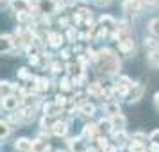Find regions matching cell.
Instances as JSON below:
<instances>
[{
	"instance_id": "obj_1",
	"label": "cell",
	"mask_w": 159,
	"mask_h": 152,
	"mask_svg": "<svg viewBox=\"0 0 159 152\" xmlns=\"http://www.w3.org/2000/svg\"><path fill=\"white\" fill-rule=\"evenodd\" d=\"M97 63H98L100 72H104V73H115V72L120 70V61L116 59L115 52L109 50V48H102V50L98 52Z\"/></svg>"
},
{
	"instance_id": "obj_2",
	"label": "cell",
	"mask_w": 159,
	"mask_h": 152,
	"mask_svg": "<svg viewBox=\"0 0 159 152\" xmlns=\"http://www.w3.org/2000/svg\"><path fill=\"white\" fill-rule=\"evenodd\" d=\"M123 13L127 15H139L145 7V2L141 0H123Z\"/></svg>"
},
{
	"instance_id": "obj_3",
	"label": "cell",
	"mask_w": 159,
	"mask_h": 152,
	"mask_svg": "<svg viewBox=\"0 0 159 152\" xmlns=\"http://www.w3.org/2000/svg\"><path fill=\"white\" fill-rule=\"evenodd\" d=\"M97 134H98V125H95V123H86V125L82 127V138H84V140L93 141V140L98 138Z\"/></svg>"
},
{
	"instance_id": "obj_4",
	"label": "cell",
	"mask_w": 159,
	"mask_h": 152,
	"mask_svg": "<svg viewBox=\"0 0 159 152\" xmlns=\"http://www.w3.org/2000/svg\"><path fill=\"white\" fill-rule=\"evenodd\" d=\"M68 147H70L72 152H88V147L82 141V138H72V140H68Z\"/></svg>"
},
{
	"instance_id": "obj_5",
	"label": "cell",
	"mask_w": 159,
	"mask_h": 152,
	"mask_svg": "<svg viewBox=\"0 0 159 152\" xmlns=\"http://www.w3.org/2000/svg\"><path fill=\"white\" fill-rule=\"evenodd\" d=\"M109 120H111V127H113V131H123L125 123H127V120H125V116H123L122 113L109 116Z\"/></svg>"
},
{
	"instance_id": "obj_6",
	"label": "cell",
	"mask_w": 159,
	"mask_h": 152,
	"mask_svg": "<svg viewBox=\"0 0 159 152\" xmlns=\"http://www.w3.org/2000/svg\"><path fill=\"white\" fill-rule=\"evenodd\" d=\"M32 143L34 141H30L29 138H18L15 143V149L18 152H30L32 150Z\"/></svg>"
},
{
	"instance_id": "obj_7",
	"label": "cell",
	"mask_w": 159,
	"mask_h": 152,
	"mask_svg": "<svg viewBox=\"0 0 159 152\" xmlns=\"http://www.w3.org/2000/svg\"><path fill=\"white\" fill-rule=\"evenodd\" d=\"M2 106H4V109H7V111H15L18 108V97H15V95H6L2 99Z\"/></svg>"
},
{
	"instance_id": "obj_8",
	"label": "cell",
	"mask_w": 159,
	"mask_h": 152,
	"mask_svg": "<svg viewBox=\"0 0 159 152\" xmlns=\"http://www.w3.org/2000/svg\"><path fill=\"white\" fill-rule=\"evenodd\" d=\"M52 132H54L56 136H66V132H68V123L63 122V120H57V122L52 125Z\"/></svg>"
},
{
	"instance_id": "obj_9",
	"label": "cell",
	"mask_w": 159,
	"mask_h": 152,
	"mask_svg": "<svg viewBox=\"0 0 159 152\" xmlns=\"http://www.w3.org/2000/svg\"><path fill=\"white\" fill-rule=\"evenodd\" d=\"M11 7L15 9L16 13L30 11V2H29V0H11Z\"/></svg>"
},
{
	"instance_id": "obj_10",
	"label": "cell",
	"mask_w": 159,
	"mask_h": 152,
	"mask_svg": "<svg viewBox=\"0 0 159 152\" xmlns=\"http://www.w3.org/2000/svg\"><path fill=\"white\" fill-rule=\"evenodd\" d=\"M118 48H120L123 54H130V52L134 50V41H132L130 38H122L120 43H118Z\"/></svg>"
},
{
	"instance_id": "obj_11",
	"label": "cell",
	"mask_w": 159,
	"mask_h": 152,
	"mask_svg": "<svg viewBox=\"0 0 159 152\" xmlns=\"http://www.w3.org/2000/svg\"><path fill=\"white\" fill-rule=\"evenodd\" d=\"M143 91H145L143 84H134V86L130 88V102H138L139 99H141Z\"/></svg>"
},
{
	"instance_id": "obj_12",
	"label": "cell",
	"mask_w": 159,
	"mask_h": 152,
	"mask_svg": "<svg viewBox=\"0 0 159 152\" xmlns=\"http://www.w3.org/2000/svg\"><path fill=\"white\" fill-rule=\"evenodd\" d=\"M59 109H61V108H59L56 102H47V104L43 106V111H45V115H47V116H54V115H57Z\"/></svg>"
},
{
	"instance_id": "obj_13",
	"label": "cell",
	"mask_w": 159,
	"mask_h": 152,
	"mask_svg": "<svg viewBox=\"0 0 159 152\" xmlns=\"http://www.w3.org/2000/svg\"><path fill=\"white\" fill-rule=\"evenodd\" d=\"M147 63H148V66H152V68H157L159 66V50H152L148 56H147Z\"/></svg>"
},
{
	"instance_id": "obj_14",
	"label": "cell",
	"mask_w": 159,
	"mask_h": 152,
	"mask_svg": "<svg viewBox=\"0 0 159 152\" xmlns=\"http://www.w3.org/2000/svg\"><path fill=\"white\" fill-rule=\"evenodd\" d=\"M30 152H48V143L43 140H36L32 143V150Z\"/></svg>"
},
{
	"instance_id": "obj_15",
	"label": "cell",
	"mask_w": 159,
	"mask_h": 152,
	"mask_svg": "<svg viewBox=\"0 0 159 152\" xmlns=\"http://www.w3.org/2000/svg\"><path fill=\"white\" fill-rule=\"evenodd\" d=\"M48 41H50V45L54 48H57V47H61V43H63V36L57 34V32H48Z\"/></svg>"
},
{
	"instance_id": "obj_16",
	"label": "cell",
	"mask_w": 159,
	"mask_h": 152,
	"mask_svg": "<svg viewBox=\"0 0 159 152\" xmlns=\"http://www.w3.org/2000/svg\"><path fill=\"white\" fill-rule=\"evenodd\" d=\"M115 140H116V147H123L125 141L129 140V136L123 131H115Z\"/></svg>"
},
{
	"instance_id": "obj_17",
	"label": "cell",
	"mask_w": 159,
	"mask_h": 152,
	"mask_svg": "<svg viewBox=\"0 0 159 152\" xmlns=\"http://www.w3.org/2000/svg\"><path fill=\"white\" fill-rule=\"evenodd\" d=\"M79 111H80V115H84V116H93L95 115V106L93 104H82Z\"/></svg>"
},
{
	"instance_id": "obj_18",
	"label": "cell",
	"mask_w": 159,
	"mask_h": 152,
	"mask_svg": "<svg viewBox=\"0 0 159 152\" xmlns=\"http://www.w3.org/2000/svg\"><path fill=\"white\" fill-rule=\"evenodd\" d=\"M13 47V38L9 34H2V52H7Z\"/></svg>"
},
{
	"instance_id": "obj_19",
	"label": "cell",
	"mask_w": 159,
	"mask_h": 152,
	"mask_svg": "<svg viewBox=\"0 0 159 152\" xmlns=\"http://www.w3.org/2000/svg\"><path fill=\"white\" fill-rule=\"evenodd\" d=\"M100 25H104L106 29H109V27H115V18L109 15H104L100 18Z\"/></svg>"
},
{
	"instance_id": "obj_20",
	"label": "cell",
	"mask_w": 159,
	"mask_h": 152,
	"mask_svg": "<svg viewBox=\"0 0 159 152\" xmlns=\"http://www.w3.org/2000/svg\"><path fill=\"white\" fill-rule=\"evenodd\" d=\"M129 152H147V149L141 141H132L129 145Z\"/></svg>"
},
{
	"instance_id": "obj_21",
	"label": "cell",
	"mask_w": 159,
	"mask_h": 152,
	"mask_svg": "<svg viewBox=\"0 0 159 152\" xmlns=\"http://www.w3.org/2000/svg\"><path fill=\"white\" fill-rule=\"evenodd\" d=\"M88 93H91L93 97H100V95H102L100 84H98V82H93V84H89V88H88Z\"/></svg>"
},
{
	"instance_id": "obj_22",
	"label": "cell",
	"mask_w": 159,
	"mask_h": 152,
	"mask_svg": "<svg viewBox=\"0 0 159 152\" xmlns=\"http://www.w3.org/2000/svg\"><path fill=\"white\" fill-rule=\"evenodd\" d=\"M106 113H107L109 116L118 115V113H120V106H118V104H106Z\"/></svg>"
},
{
	"instance_id": "obj_23",
	"label": "cell",
	"mask_w": 159,
	"mask_h": 152,
	"mask_svg": "<svg viewBox=\"0 0 159 152\" xmlns=\"http://www.w3.org/2000/svg\"><path fill=\"white\" fill-rule=\"evenodd\" d=\"M36 82H38V84H36L38 91H47V90H48V81H47V79H38Z\"/></svg>"
},
{
	"instance_id": "obj_24",
	"label": "cell",
	"mask_w": 159,
	"mask_h": 152,
	"mask_svg": "<svg viewBox=\"0 0 159 152\" xmlns=\"http://www.w3.org/2000/svg\"><path fill=\"white\" fill-rule=\"evenodd\" d=\"M148 29H150V32L154 36H159V20L157 18H154L150 22V27H148Z\"/></svg>"
},
{
	"instance_id": "obj_25",
	"label": "cell",
	"mask_w": 159,
	"mask_h": 152,
	"mask_svg": "<svg viewBox=\"0 0 159 152\" xmlns=\"http://www.w3.org/2000/svg\"><path fill=\"white\" fill-rule=\"evenodd\" d=\"M52 7H54L52 0H41V2H39V9H41L43 13H47V11H50Z\"/></svg>"
},
{
	"instance_id": "obj_26",
	"label": "cell",
	"mask_w": 159,
	"mask_h": 152,
	"mask_svg": "<svg viewBox=\"0 0 159 152\" xmlns=\"http://www.w3.org/2000/svg\"><path fill=\"white\" fill-rule=\"evenodd\" d=\"M20 116L29 120V118H32V116H34V109H30V108H23V109H22V113H20Z\"/></svg>"
},
{
	"instance_id": "obj_27",
	"label": "cell",
	"mask_w": 159,
	"mask_h": 152,
	"mask_svg": "<svg viewBox=\"0 0 159 152\" xmlns=\"http://www.w3.org/2000/svg\"><path fill=\"white\" fill-rule=\"evenodd\" d=\"M13 88H15V86H11V82L2 81V97H4V95H9V91H11Z\"/></svg>"
},
{
	"instance_id": "obj_28",
	"label": "cell",
	"mask_w": 159,
	"mask_h": 152,
	"mask_svg": "<svg viewBox=\"0 0 159 152\" xmlns=\"http://www.w3.org/2000/svg\"><path fill=\"white\" fill-rule=\"evenodd\" d=\"M97 143H98V149H106V147H109V143H107V138L106 136H98L97 138Z\"/></svg>"
},
{
	"instance_id": "obj_29",
	"label": "cell",
	"mask_w": 159,
	"mask_h": 152,
	"mask_svg": "<svg viewBox=\"0 0 159 152\" xmlns=\"http://www.w3.org/2000/svg\"><path fill=\"white\" fill-rule=\"evenodd\" d=\"M54 102H56L59 108L63 109L66 106V97H63V95H56V100H54Z\"/></svg>"
},
{
	"instance_id": "obj_30",
	"label": "cell",
	"mask_w": 159,
	"mask_h": 152,
	"mask_svg": "<svg viewBox=\"0 0 159 152\" xmlns=\"http://www.w3.org/2000/svg\"><path fill=\"white\" fill-rule=\"evenodd\" d=\"M59 86H61V90H65V91H68V90H72V84H70V81H68V79H61V82H59Z\"/></svg>"
},
{
	"instance_id": "obj_31",
	"label": "cell",
	"mask_w": 159,
	"mask_h": 152,
	"mask_svg": "<svg viewBox=\"0 0 159 152\" xmlns=\"http://www.w3.org/2000/svg\"><path fill=\"white\" fill-rule=\"evenodd\" d=\"M150 141H152V143H159V129H156L150 134Z\"/></svg>"
},
{
	"instance_id": "obj_32",
	"label": "cell",
	"mask_w": 159,
	"mask_h": 152,
	"mask_svg": "<svg viewBox=\"0 0 159 152\" xmlns=\"http://www.w3.org/2000/svg\"><path fill=\"white\" fill-rule=\"evenodd\" d=\"M18 77H20V79H27V77H29V72H27V68H20V72H18Z\"/></svg>"
},
{
	"instance_id": "obj_33",
	"label": "cell",
	"mask_w": 159,
	"mask_h": 152,
	"mask_svg": "<svg viewBox=\"0 0 159 152\" xmlns=\"http://www.w3.org/2000/svg\"><path fill=\"white\" fill-rule=\"evenodd\" d=\"M61 70H63V66H61V63H54V65H52V72L59 73Z\"/></svg>"
},
{
	"instance_id": "obj_34",
	"label": "cell",
	"mask_w": 159,
	"mask_h": 152,
	"mask_svg": "<svg viewBox=\"0 0 159 152\" xmlns=\"http://www.w3.org/2000/svg\"><path fill=\"white\" fill-rule=\"evenodd\" d=\"M145 45H148V47H156V39H154V38H147V39H145Z\"/></svg>"
},
{
	"instance_id": "obj_35",
	"label": "cell",
	"mask_w": 159,
	"mask_h": 152,
	"mask_svg": "<svg viewBox=\"0 0 159 152\" xmlns=\"http://www.w3.org/2000/svg\"><path fill=\"white\" fill-rule=\"evenodd\" d=\"M93 2L97 4V6H100V7H102V6H107L111 0H93Z\"/></svg>"
},
{
	"instance_id": "obj_36",
	"label": "cell",
	"mask_w": 159,
	"mask_h": 152,
	"mask_svg": "<svg viewBox=\"0 0 159 152\" xmlns=\"http://www.w3.org/2000/svg\"><path fill=\"white\" fill-rule=\"evenodd\" d=\"M148 152H159V143H152L150 149H148Z\"/></svg>"
},
{
	"instance_id": "obj_37",
	"label": "cell",
	"mask_w": 159,
	"mask_h": 152,
	"mask_svg": "<svg viewBox=\"0 0 159 152\" xmlns=\"http://www.w3.org/2000/svg\"><path fill=\"white\" fill-rule=\"evenodd\" d=\"M79 15H80V16H84V18H88V16H91V15H89V11H88V9H84V7H82V9L79 11Z\"/></svg>"
},
{
	"instance_id": "obj_38",
	"label": "cell",
	"mask_w": 159,
	"mask_h": 152,
	"mask_svg": "<svg viewBox=\"0 0 159 152\" xmlns=\"http://www.w3.org/2000/svg\"><path fill=\"white\" fill-rule=\"evenodd\" d=\"M68 70H70L72 73H77V72H79V66H75V65H68Z\"/></svg>"
},
{
	"instance_id": "obj_39",
	"label": "cell",
	"mask_w": 159,
	"mask_h": 152,
	"mask_svg": "<svg viewBox=\"0 0 159 152\" xmlns=\"http://www.w3.org/2000/svg\"><path fill=\"white\" fill-rule=\"evenodd\" d=\"M154 102H156V108L159 109V91H157L156 95H154Z\"/></svg>"
},
{
	"instance_id": "obj_40",
	"label": "cell",
	"mask_w": 159,
	"mask_h": 152,
	"mask_svg": "<svg viewBox=\"0 0 159 152\" xmlns=\"http://www.w3.org/2000/svg\"><path fill=\"white\" fill-rule=\"evenodd\" d=\"M61 58H63V59H68V58H70V52H68V50H63V52H61Z\"/></svg>"
},
{
	"instance_id": "obj_41",
	"label": "cell",
	"mask_w": 159,
	"mask_h": 152,
	"mask_svg": "<svg viewBox=\"0 0 159 152\" xmlns=\"http://www.w3.org/2000/svg\"><path fill=\"white\" fill-rule=\"evenodd\" d=\"M104 152H116V147H111V145H109V147L104 149Z\"/></svg>"
},
{
	"instance_id": "obj_42",
	"label": "cell",
	"mask_w": 159,
	"mask_h": 152,
	"mask_svg": "<svg viewBox=\"0 0 159 152\" xmlns=\"http://www.w3.org/2000/svg\"><path fill=\"white\" fill-rule=\"evenodd\" d=\"M73 38H75V34H73V30H68V39H70V41H72Z\"/></svg>"
},
{
	"instance_id": "obj_43",
	"label": "cell",
	"mask_w": 159,
	"mask_h": 152,
	"mask_svg": "<svg viewBox=\"0 0 159 152\" xmlns=\"http://www.w3.org/2000/svg\"><path fill=\"white\" fill-rule=\"evenodd\" d=\"M59 23H61V25H68V20H66V18H63V20H59Z\"/></svg>"
},
{
	"instance_id": "obj_44",
	"label": "cell",
	"mask_w": 159,
	"mask_h": 152,
	"mask_svg": "<svg viewBox=\"0 0 159 152\" xmlns=\"http://www.w3.org/2000/svg\"><path fill=\"white\" fill-rule=\"evenodd\" d=\"M88 152H98L97 149H88Z\"/></svg>"
},
{
	"instance_id": "obj_45",
	"label": "cell",
	"mask_w": 159,
	"mask_h": 152,
	"mask_svg": "<svg viewBox=\"0 0 159 152\" xmlns=\"http://www.w3.org/2000/svg\"><path fill=\"white\" fill-rule=\"evenodd\" d=\"M145 2H147V4H154V2H156V0H145Z\"/></svg>"
}]
</instances>
